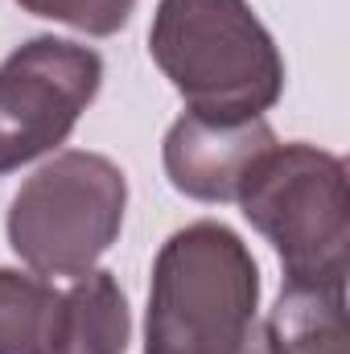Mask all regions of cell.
Segmentation results:
<instances>
[{"label":"cell","instance_id":"obj_1","mask_svg":"<svg viewBox=\"0 0 350 354\" xmlns=\"http://www.w3.org/2000/svg\"><path fill=\"white\" fill-rule=\"evenodd\" d=\"M149 54L206 120H260L284 95V58L248 0H161Z\"/></svg>","mask_w":350,"mask_h":354},{"label":"cell","instance_id":"obj_2","mask_svg":"<svg viewBox=\"0 0 350 354\" xmlns=\"http://www.w3.org/2000/svg\"><path fill=\"white\" fill-rule=\"evenodd\" d=\"M256 309V256L227 223L198 218L174 231L153 260L145 354H235Z\"/></svg>","mask_w":350,"mask_h":354},{"label":"cell","instance_id":"obj_3","mask_svg":"<svg viewBox=\"0 0 350 354\" xmlns=\"http://www.w3.org/2000/svg\"><path fill=\"white\" fill-rule=\"evenodd\" d=\"M235 202L280 256L293 288H347L350 189L342 157L305 140L272 145L248 169Z\"/></svg>","mask_w":350,"mask_h":354},{"label":"cell","instance_id":"obj_4","mask_svg":"<svg viewBox=\"0 0 350 354\" xmlns=\"http://www.w3.org/2000/svg\"><path fill=\"white\" fill-rule=\"evenodd\" d=\"M124 210V169L103 153L66 149L21 181L8 206V248L37 276H83L120 239Z\"/></svg>","mask_w":350,"mask_h":354},{"label":"cell","instance_id":"obj_5","mask_svg":"<svg viewBox=\"0 0 350 354\" xmlns=\"http://www.w3.org/2000/svg\"><path fill=\"white\" fill-rule=\"evenodd\" d=\"M103 87V58L66 37H29L0 62V177L66 145Z\"/></svg>","mask_w":350,"mask_h":354},{"label":"cell","instance_id":"obj_6","mask_svg":"<svg viewBox=\"0 0 350 354\" xmlns=\"http://www.w3.org/2000/svg\"><path fill=\"white\" fill-rule=\"evenodd\" d=\"M276 145L268 120H206L185 111L161 145L169 185L194 202H235L248 169Z\"/></svg>","mask_w":350,"mask_h":354},{"label":"cell","instance_id":"obj_7","mask_svg":"<svg viewBox=\"0 0 350 354\" xmlns=\"http://www.w3.org/2000/svg\"><path fill=\"white\" fill-rule=\"evenodd\" d=\"M132 317L120 280L107 268L75 276L62 292V334L58 354H128Z\"/></svg>","mask_w":350,"mask_h":354},{"label":"cell","instance_id":"obj_8","mask_svg":"<svg viewBox=\"0 0 350 354\" xmlns=\"http://www.w3.org/2000/svg\"><path fill=\"white\" fill-rule=\"evenodd\" d=\"M62 292L21 268H0V354H58Z\"/></svg>","mask_w":350,"mask_h":354},{"label":"cell","instance_id":"obj_9","mask_svg":"<svg viewBox=\"0 0 350 354\" xmlns=\"http://www.w3.org/2000/svg\"><path fill=\"white\" fill-rule=\"evenodd\" d=\"M280 354H350L347 288H293L284 284L268 313Z\"/></svg>","mask_w":350,"mask_h":354},{"label":"cell","instance_id":"obj_10","mask_svg":"<svg viewBox=\"0 0 350 354\" xmlns=\"http://www.w3.org/2000/svg\"><path fill=\"white\" fill-rule=\"evenodd\" d=\"M25 12L46 17V21H62L87 37H111L132 21L136 0H17Z\"/></svg>","mask_w":350,"mask_h":354},{"label":"cell","instance_id":"obj_11","mask_svg":"<svg viewBox=\"0 0 350 354\" xmlns=\"http://www.w3.org/2000/svg\"><path fill=\"white\" fill-rule=\"evenodd\" d=\"M235 354H280V346H276V338H272V326H268V317H256V326H252V334L243 338V346Z\"/></svg>","mask_w":350,"mask_h":354}]
</instances>
